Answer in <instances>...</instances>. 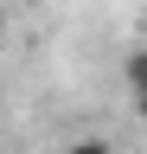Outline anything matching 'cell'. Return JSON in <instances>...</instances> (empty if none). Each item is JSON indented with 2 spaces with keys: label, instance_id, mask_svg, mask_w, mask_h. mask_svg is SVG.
<instances>
[{
  "label": "cell",
  "instance_id": "obj_1",
  "mask_svg": "<svg viewBox=\"0 0 147 154\" xmlns=\"http://www.w3.org/2000/svg\"><path fill=\"white\" fill-rule=\"evenodd\" d=\"M122 77H128V96H134V116H147V51H134L122 64Z\"/></svg>",
  "mask_w": 147,
  "mask_h": 154
},
{
  "label": "cell",
  "instance_id": "obj_2",
  "mask_svg": "<svg viewBox=\"0 0 147 154\" xmlns=\"http://www.w3.org/2000/svg\"><path fill=\"white\" fill-rule=\"evenodd\" d=\"M58 154H115V148H109L102 135H83V141H70V148H58Z\"/></svg>",
  "mask_w": 147,
  "mask_h": 154
}]
</instances>
